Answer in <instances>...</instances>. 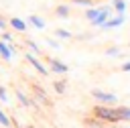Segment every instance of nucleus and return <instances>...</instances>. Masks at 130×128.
Wrapping results in <instances>:
<instances>
[{
	"label": "nucleus",
	"instance_id": "f257e3e1",
	"mask_svg": "<svg viewBox=\"0 0 130 128\" xmlns=\"http://www.w3.org/2000/svg\"><path fill=\"white\" fill-rule=\"evenodd\" d=\"M91 116H93V118H98V120H102L104 124H120V122H118V118H116V110H114V106L98 104V106H93Z\"/></svg>",
	"mask_w": 130,
	"mask_h": 128
},
{
	"label": "nucleus",
	"instance_id": "f03ea898",
	"mask_svg": "<svg viewBox=\"0 0 130 128\" xmlns=\"http://www.w3.org/2000/svg\"><path fill=\"white\" fill-rule=\"evenodd\" d=\"M91 98L104 106H116L118 102V95L116 93H110V91H104V89H91Z\"/></svg>",
	"mask_w": 130,
	"mask_h": 128
},
{
	"label": "nucleus",
	"instance_id": "7ed1b4c3",
	"mask_svg": "<svg viewBox=\"0 0 130 128\" xmlns=\"http://www.w3.org/2000/svg\"><path fill=\"white\" fill-rule=\"evenodd\" d=\"M47 65H49V71H53V73H57V75H65V73L69 71V65L63 63V61L57 59V57H47Z\"/></svg>",
	"mask_w": 130,
	"mask_h": 128
},
{
	"label": "nucleus",
	"instance_id": "20e7f679",
	"mask_svg": "<svg viewBox=\"0 0 130 128\" xmlns=\"http://www.w3.org/2000/svg\"><path fill=\"white\" fill-rule=\"evenodd\" d=\"M114 14V10H112V6H108V4H104V6H100V12H98V16L91 20V26H95V28H100L110 16Z\"/></svg>",
	"mask_w": 130,
	"mask_h": 128
},
{
	"label": "nucleus",
	"instance_id": "39448f33",
	"mask_svg": "<svg viewBox=\"0 0 130 128\" xmlns=\"http://www.w3.org/2000/svg\"><path fill=\"white\" fill-rule=\"evenodd\" d=\"M124 22H126V14H112V16L100 26V30H114V28L122 26Z\"/></svg>",
	"mask_w": 130,
	"mask_h": 128
},
{
	"label": "nucleus",
	"instance_id": "423d86ee",
	"mask_svg": "<svg viewBox=\"0 0 130 128\" xmlns=\"http://www.w3.org/2000/svg\"><path fill=\"white\" fill-rule=\"evenodd\" d=\"M24 59H26V61H28V63H30V65H32V67H35L43 77H47V75H49V69L43 65V61H41L37 55H32V53H26V51H24Z\"/></svg>",
	"mask_w": 130,
	"mask_h": 128
},
{
	"label": "nucleus",
	"instance_id": "0eeeda50",
	"mask_svg": "<svg viewBox=\"0 0 130 128\" xmlns=\"http://www.w3.org/2000/svg\"><path fill=\"white\" fill-rule=\"evenodd\" d=\"M14 55H16V45H14V43L8 45V43L0 41V57H2L4 61H12Z\"/></svg>",
	"mask_w": 130,
	"mask_h": 128
},
{
	"label": "nucleus",
	"instance_id": "6e6552de",
	"mask_svg": "<svg viewBox=\"0 0 130 128\" xmlns=\"http://www.w3.org/2000/svg\"><path fill=\"white\" fill-rule=\"evenodd\" d=\"M32 93H35V98H32L35 102H41L43 106H51V100H49L47 91H45L41 85H37V83H35V85H32Z\"/></svg>",
	"mask_w": 130,
	"mask_h": 128
},
{
	"label": "nucleus",
	"instance_id": "1a4fd4ad",
	"mask_svg": "<svg viewBox=\"0 0 130 128\" xmlns=\"http://www.w3.org/2000/svg\"><path fill=\"white\" fill-rule=\"evenodd\" d=\"M8 24H10L16 33H26V30H28V22H26L24 18H18V16L8 18Z\"/></svg>",
	"mask_w": 130,
	"mask_h": 128
},
{
	"label": "nucleus",
	"instance_id": "9d476101",
	"mask_svg": "<svg viewBox=\"0 0 130 128\" xmlns=\"http://www.w3.org/2000/svg\"><path fill=\"white\" fill-rule=\"evenodd\" d=\"M114 110H116V118L120 124L130 122V106H114Z\"/></svg>",
	"mask_w": 130,
	"mask_h": 128
},
{
	"label": "nucleus",
	"instance_id": "9b49d317",
	"mask_svg": "<svg viewBox=\"0 0 130 128\" xmlns=\"http://www.w3.org/2000/svg\"><path fill=\"white\" fill-rule=\"evenodd\" d=\"M14 95H16V100L20 102V106H24V108H39L37 102H35L32 98H28L26 93H22L20 89H14Z\"/></svg>",
	"mask_w": 130,
	"mask_h": 128
},
{
	"label": "nucleus",
	"instance_id": "f8f14e48",
	"mask_svg": "<svg viewBox=\"0 0 130 128\" xmlns=\"http://www.w3.org/2000/svg\"><path fill=\"white\" fill-rule=\"evenodd\" d=\"M26 22H28V26H35V28H39V30H43V28L47 26L45 18H41L39 14H30V16L26 18Z\"/></svg>",
	"mask_w": 130,
	"mask_h": 128
},
{
	"label": "nucleus",
	"instance_id": "ddd939ff",
	"mask_svg": "<svg viewBox=\"0 0 130 128\" xmlns=\"http://www.w3.org/2000/svg\"><path fill=\"white\" fill-rule=\"evenodd\" d=\"M112 10L114 14H126V0H112Z\"/></svg>",
	"mask_w": 130,
	"mask_h": 128
},
{
	"label": "nucleus",
	"instance_id": "4468645a",
	"mask_svg": "<svg viewBox=\"0 0 130 128\" xmlns=\"http://www.w3.org/2000/svg\"><path fill=\"white\" fill-rule=\"evenodd\" d=\"M55 14H57L59 18H69V14H71V8H69L67 4H59V6L55 8Z\"/></svg>",
	"mask_w": 130,
	"mask_h": 128
},
{
	"label": "nucleus",
	"instance_id": "2eb2a0df",
	"mask_svg": "<svg viewBox=\"0 0 130 128\" xmlns=\"http://www.w3.org/2000/svg\"><path fill=\"white\" fill-rule=\"evenodd\" d=\"M24 45H26V47L30 49V53H32V55H37V57H41V55H43L41 47H39V45H37V43H35L32 39H24Z\"/></svg>",
	"mask_w": 130,
	"mask_h": 128
},
{
	"label": "nucleus",
	"instance_id": "dca6fc26",
	"mask_svg": "<svg viewBox=\"0 0 130 128\" xmlns=\"http://www.w3.org/2000/svg\"><path fill=\"white\" fill-rule=\"evenodd\" d=\"M53 89H55V93H65V89H67V81L65 79H55L53 81Z\"/></svg>",
	"mask_w": 130,
	"mask_h": 128
},
{
	"label": "nucleus",
	"instance_id": "f3484780",
	"mask_svg": "<svg viewBox=\"0 0 130 128\" xmlns=\"http://www.w3.org/2000/svg\"><path fill=\"white\" fill-rule=\"evenodd\" d=\"M0 126H4V128H12V118L0 108Z\"/></svg>",
	"mask_w": 130,
	"mask_h": 128
},
{
	"label": "nucleus",
	"instance_id": "a211bd4d",
	"mask_svg": "<svg viewBox=\"0 0 130 128\" xmlns=\"http://www.w3.org/2000/svg\"><path fill=\"white\" fill-rule=\"evenodd\" d=\"M55 37L61 39V41H69V39H73V35H71L67 28H55Z\"/></svg>",
	"mask_w": 130,
	"mask_h": 128
},
{
	"label": "nucleus",
	"instance_id": "6ab92c4d",
	"mask_svg": "<svg viewBox=\"0 0 130 128\" xmlns=\"http://www.w3.org/2000/svg\"><path fill=\"white\" fill-rule=\"evenodd\" d=\"M98 12H100V6H89V8H85V18L91 22V20L98 16Z\"/></svg>",
	"mask_w": 130,
	"mask_h": 128
},
{
	"label": "nucleus",
	"instance_id": "aec40b11",
	"mask_svg": "<svg viewBox=\"0 0 130 128\" xmlns=\"http://www.w3.org/2000/svg\"><path fill=\"white\" fill-rule=\"evenodd\" d=\"M85 126H89V128H104L106 124L102 120H98V118H87L85 120Z\"/></svg>",
	"mask_w": 130,
	"mask_h": 128
},
{
	"label": "nucleus",
	"instance_id": "412c9836",
	"mask_svg": "<svg viewBox=\"0 0 130 128\" xmlns=\"http://www.w3.org/2000/svg\"><path fill=\"white\" fill-rule=\"evenodd\" d=\"M106 55H108V57H120L122 53H120L118 47H108V49H106Z\"/></svg>",
	"mask_w": 130,
	"mask_h": 128
},
{
	"label": "nucleus",
	"instance_id": "4be33fe9",
	"mask_svg": "<svg viewBox=\"0 0 130 128\" xmlns=\"http://www.w3.org/2000/svg\"><path fill=\"white\" fill-rule=\"evenodd\" d=\"M0 102L2 104H8V91H6L4 85H0Z\"/></svg>",
	"mask_w": 130,
	"mask_h": 128
},
{
	"label": "nucleus",
	"instance_id": "5701e85b",
	"mask_svg": "<svg viewBox=\"0 0 130 128\" xmlns=\"http://www.w3.org/2000/svg\"><path fill=\"white\" fill-rule=\"evenodd\" d=\"M47 45H49L51 49H61V43L55 41V39H51V37H47Z\"/></svg>",
	"mask_w": 130,
	"mask_h": 128
},
{
	"label": "nucleus",
	"instance_id": "b1692460",
	"mask_svg": "<svg viewBox=\"0 0 130 128\" xmlns=\"http://www.w3.org/2000/svg\"><path fill=\"white\" fill-rule=\"evenodd\" d=\"M0 41H4V43H8V45H10V43H14V37H12L10 33H2V37H0Z\"/></svg>",
	"mask_w": 130,
	"mask_h": 128
},
{
	"label": "nucleus",
	"instance_id": "393cba45",
	"mask_svg": "<svg viewBox=\"0 0 130 128\" xmlns=\"http://www.w3.org/2000/svg\"><path fill=\"white\" fill-rule=\"evenodd\" d=\"M75 4H79V6H85V8H89L91 4H93V0H73Z\"/></svg>",
	"mask_w": 130,
	"mask_h": 128
},
{
	"label": "nucleus",
	"instance_id": "a878e982",
	"mask_svg": "<svg viewBox=\"0 0 130 128\" xmlns=\"http://www.w3.org/2000/svg\"><path fill=\"white\" fill-rule=\"evenodd\" d=\"M93 35H89V33H83V35H77V37H73V39H77V41H89Z\"/></svg>",
	"mask_w": 130,
	"mask_h": 128
},
{
	"label": "nucleus",
	"instance_id": "bb28decb",
	"mask_svg": "<svg viewBox=\"0 0 130 128\" xmlns=\"http://www.w3.org/2000/svg\"><path fill=\"white\" fill-rule=\"evenodd\" d=\"M120 69H122V71H124V73H130V59H128V61H124V63H122V67H120Z\"/></svg>",
	"mask_w": 130,
	"mask_h": 128
},
{
	"label": "nucleus",
	"instance_id": "cd10ccee",
	"mask_svg": "<svg viewBox=\"0 0 130 128\" xmlns=\"http://www.w3.org/2000/svg\"><path fill=\"white\" fill-rule=\"evenodd\" d=\"M6 26H8V22H6V18H2V16H0V30H4Z\"/></svg>",
	"mask_w": 130,
	"mask_h": 128
},
{
	"label": "nucleus",
	"instance_id": "c85d7f7f",
	"mask_svg": "<svg viewBox=\"0 0 130 128\" xmlns=\"http://www.w3.org/2000/svg\"><path fill=\"white\" fill-rule=\"evenodd\" d=\"M24 128H35V126H32V124H26V126H24Z\"/></svg>",
	"mask_w": 130,
	"mask_h": 128
},
{
	"label": "nucleus",
	"instance_id": "c756f323",
	"mask_svg": "<svg viewBox=\"0 0 130 128\" xmlns=\"http://www.w3.org/2000/svg\"><path fill=\"white\" fill-rule=\"evenodd\" d=\"M120 128H130V126H128V124H126V126H120Z\"/></svg>",
	"mask_w": 130,
	"mask_h": 128
}]
</instances>
